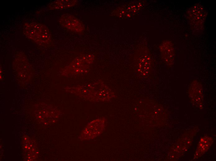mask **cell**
Instances as JSON below:
<instances>
[{
	"instance_id": "cell-4",
	"label": "cell",
	"mask_w": 216,
	"mask_h": 161,
	"mask_svg": "<svg viewBox=\"0 0 216 161\" xmlns=\"http://www.w3.org/2000/svg\"><path fill=\"white\" fill-rule=\"evenodd\" d=\"M78 3L76 0H57L49 3L47 7L51 10H61L74 6Z\"/></svg>"
},
{
	"instance_id": "cell-3",
	"label": "cell",
	"mask_w": 216,
	"mask_h": 161,
	"mask_svg": "<svg viewBox=\"0 0 216 161\" xmlns=\"http://www.w3.org/2000/svg\"><path fill=\"white\" fill-rule=\"evenodd\" d=\"M189 91L193 103L201 108L203 103V88L201 84L196 80H193L190 84Z\"/></svg>"
},
{
	"instance_id": "cell-1",
	"label": "cell",
	"mask_w": 216,
	"mask_h": 161,
	"mask_svg": "<svg viewBox=\"0 0 216 161\" xmlns=\"http://www.w3.org/2000/svg\"><path fill=\"white\" fill-rule=\"evenodd\" d=\"M26 37L41 46H49L52 44L50 30L45 25L39 23H25L23 28Z\"/></svg>"
},
{
	"instance_id": "cell-2",
	"label": "cell",
	"mask_w": 216,
	"mask_h": 161,
	"mask_svg": "<svg viewBox=\"0 0 216 161\" xmlns=\"http://www.w3.org/2000/svg\"><path fill=\"white\" fill-rule=\"evenodd\" d=\"M60 24L64 28L73 32L78 33H83L85 27L79 19L69 14L62 15L59 20Z\"/></svg>"
},
{
	"instance_id": "cell-6",
	"label": "cell",
	"mask_w": 216,
	"mask_h": 161,
	"mask_svg": "<svg viewBox=\"0 0 216 161\" xmlns=\"http://www.w3.org/2000/svg\"><path fill=\"white\" fill-rule=\"evenodd\" d=\"M160 51L163 58L167 63L170 64L173 58V49L171 46H162Z\"/></svg>"
},
{
	"instance_id": "cell-5",
	"label": "cell",
	"mask_w": 216,
	"mask_h": 161,
	"mask_svg": "<svg viewBox=\"0 0 216 161\" xmlns=\"http://www.w3.org/2000/svg\"><path fill=\"white\" fill-rule=\"evenodd\" d=\"M212 141V138L209 137H204L201 138L195 155L200 156L203 154L210 146Z\"/></svg>"
}]
</instances>
